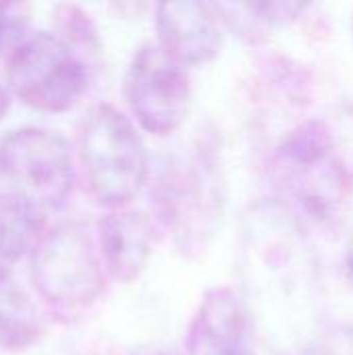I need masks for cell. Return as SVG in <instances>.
Returning <instances> with one entry per match:
<instances>
[{
    "mask_svg": "<svg viewBox=\"0 0 353 355\" xmlns=\"http://www.w3.org/2000/svg\"><path fill=\"white\" fill-rule=\"evenodd\" d=\"M243 300L279 355H306L320 341V272L308 231L279 204L254 206L239 237Z\"/></svg>",
    "mask_w": 353,
    "mask_h": 355,
    "instance_id": "6da1fadb",
    "label": "cell"
},
{
    "mask_svg": "<svg viewBox=\"0 0 353 355\" xmlns=\"http://www.w3.org/2000/svg\"><path fill=\"white\" fill-rule=\"evenodd\" d=\"M273 181L279 204L306 231H329L343 223L352 177L325 123L306 121L283 137L273 156Z\"/></svg>",
    "mask_w": 353,
    "mask_h": 355,
    "instance_id": "7a4b0ae2",
    "label": "cell"
},
{
    "mask_svg": "<svg viewBox=\"0 0 353 355\" xmlns=\"http://www.w3.org/2000/svg\"><path fill=\"white\" fill-rule=\"evenodd\" d=\"M160 223L183 256L206 250L225 210V183L216 154L206 144L175 154L152 187Z\"/></svg>",
    "mask_w": 353,
    "mask_h": 355,
    "instance_id": "3957f363",
    "label": "cell"
},
{
    "mask_svg": "<svg viewBox=\"0 0 353 355\" xmlns=\"http://www.w3.org/2000/svg\"><path fill=\"white\" fill-rule=\"evenodd\" d=\"M79 164L89 196L121 210L148 179V152L133 123L114 106H94L79 131Z\"/></svg>",
    "mask_w": 353,
    "mask_h": 355,
    "instance_id": "277c9868",
    "label": "cell"
},
{
    "mask_svg": "<svg viewBox=\"0 0 353 355\" xmlns=\"http://www.w3.org/2000/svg\"><path fill=\"white\" fill-rule=\"evenodd\" d=\"M31 277L56 314L73 316L104 293L108 275L87 227L64 223L46 231L31 250Z\"/></svg>",
    "mask_w": 353,
    "mask_h": 355,
    "instance_id": "5b68a950",
    "label": "cell"
},
{
    "mask_svg": "<svg viewBox=\"0 0 353 355\" xmlns=\"http://www.w3.org/2000/svg\"><path fill=\"white\" fill-rule=\"evenodd\" d=\"M85 52L60 31L29 33L6 60L8 85L19 100L35 110H69L89 83Z\"/></svg>",
    "mask_w": 353,
    "mask_h": 355,
    "instance_id": "8992f818",
    "label": "cell"
},
{
    "mask_svg": "<svg viewBox=\"0 0 353 355\" xmlns=\"http://www.w3.org/2000/svg\"><path fill=\"white\" fill-rule=\"evenodd\" d=\"M0 179L6 193L40 214L64 206L75 183L67 139L50 129L19 127L0 139Z\"/></svg>",
    "mask_w": 353,
    "mask_h": 355,
    "instance_id": "52a82bcc",
    "label": "cell"
},
{
    "mask_svg": "<svg viewBox=\"0 0 353 355\" xmlns=\"http://www.w3.org/2000/svg\"><path fill=\"white\" fill-rule=\"evenodd\" d=\"M125 98L141 129L156 137H166L189 114V75L158 44H144L127 69Z\"/></svg>",
    "mask_w": 353,
    "mask_h": 355,
    "instance_id": "ba28073f",
    "label": "cell"
},
{
    "mask_svg": "<svg viewBox=\"0 0 353 355\" xmlns=\"http://www.w3.org/2000/svg\"><path fill=\"white\" fill-rule=\"evenodd\" d=\"M256 322L243 300L231 287L210 289L185 337L187 355H256Z\"/></svg>",
    "mask_w": 353,
    "mask_h": 355,
    "instance_id": "9c48e42d",
    "label": "cell"
},
{
    "mask_svg": "<svg viewBox=\"0 0 353 355\" xmlns=\"http://www.w3.org/2000/svg\"><path fill=\"white\" fill-rule=\"evenodd\" d=\"M158 46L183 67L214 60L223 46L221 19L206 2H162L156 6Z\"/></svg>",
    "mask_w": 353,
    "mask_h": 355,
    "instance_id": "30bf717a",
    "label": "cell"
},
{
    "mask_svg": "<svg viewBox=\"0 0 353 355\" xmlns=\"http://www.w3.org/2000/svg\"><path fill=\"white\" fill-rule=\"evenodd\" d=\"M156 241V229L148 214L114 210L98 223V250L108 279L133 283L148 266Z\"/></svg>",
    "mask_w": 353,
    "mask_h": 355,
    "instance_id": "8fae6325",
    "label": "cell"
},
{
    "mask_svg": "<svg viewBox=\"0 0 353 355\" xmlns=\"http://www.w3.org/2000/svg\"><path fill=\"white\" fill-rule=\"evenodd\" d=\"M44 235V214L21 200L0 196V283L6 281L12 266L33 250Z\"/></svg>",
    "mask_w": 353,
    "mask_h": 355,
    "instance_id": "7c38bea8",
    "label": "cell"
},
{
    "mask_svg": "<svg viewBox=\"0 0 353 355\" xmlns=\"http://www.w3.org/2000/svg\"><path fill=\"white\" fill-rule=\"evenodd\" d=\"M218 19L246 42H260L273 27L295 21L306 4L302 2H214Z\"/></svg>",
    "mask_w": 353,
    "mask_h": 355,
    "instance_id": "4fadbf2b",
    "label": "cell"
},
{
    "mask_svg": "<svg viewBox=\"0 0 353 355\" xmlns=\"http://www.w3.org/2000/svg\"><path fill=\"white\" fill-rule=\"evenodd\" d=\"M42 335V318L33 302L15 285L0 283V349L21 352Z\"/></svg>",
    "mask_w": 353,
    "mask_h": 355,
    "instance_id": "5bb4252c",
    "label": "cell"
},
{
    "mask_svg": "<svg viewBox=\"0 0 353 355\" xmlns=\"http://www.w3.org/2000/svg\"><path fill=\"white\" fill-rule=\"evenodd\" d=\"M29 29V8L17 2H0V56H10L25 40Z\"/></svg>",
    "mask_w": 353,
    "mask_h": 355,
    "instance_id": "9a60e30c",
    "label": "cell"
},
{
    "mask_svg": "<svg viewBox=\"0 0 353 355\" xmlns=\"http://www.w3.org/2000/svg\"><path fill=\"white\" fill-rule=\"evenodd\" d=\"M322 349L327 355H353V331L329 335Z\"/></svg>",
    "mask_w": 353,
    "mask_h": 355,
    "instance_id": "2e32d148",
    "label": "cell"
},
{
    "mask_svg": "<svg viewBox=\"0 0 353 355\" xmlns=\"http://www.w3.org/2000/svg\"><path fill=\"white\" fill-rule=\"evenodd\" d=\"M345 272H347V281L353 287V233L350 235L347 248H345Z\"/></svg>",
    "mask_w": 353,
    "mask_h": 355,
    "instance_id": "e0dca14e",
    "label": "cell"
},
{
    "mask_svg": "<svg viewBox=\"0 0 353 355\" xmlns=\"http://www.w3.org/2000/svg\"><path fill=\"white\" fill-rule=\"evenodd\" d=\"M6 106H8V94H6V89H4V85L0 83V119H2V114L6 112Z\"/></svg>",
    "mask_w": 353,
    "mask_h": 355,
    "instance_id": "ac0fdd59",
    "label": "cell"
},
{
    "mask_svg": "<svg viewBox=\"0 0 353 355\" xmlns=\"http://www.w3.org/2000/svg\"><path fill=\"white\" fill-rule=\"evenodd\" d=\"M133 355H173V354L162 352V349H148V352H139V354H133Z\"/></svg>",
    "mask_w": 353,
    "mask_h": 355,
    "instance_id": "d6986e66",
    "label": "cell"
},
{
    "mask_svg": "<svg viewBox=\"0 0 353 355\" xmlns=\"http://www.w3.org/2000/svg\"><path fill=\"white\" fill-rule=\"evenodd\" d=\"M352 31H353V17H352Z\"/></svg>",
    "mask_w": 353,
    "mask_h": 355,
    "instance_id": "ffe728a7",
    "label": "cell"
}]
</instances>
